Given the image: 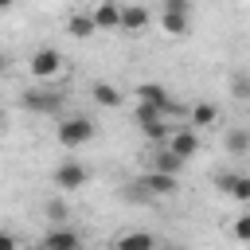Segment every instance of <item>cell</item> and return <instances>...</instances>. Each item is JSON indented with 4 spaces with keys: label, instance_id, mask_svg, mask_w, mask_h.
<instances>
[{
    "label": "cell",
    "instance_id": "1",
    "mask_svg": "<svg viewBox=\"0 0 250 250\" xmlns=\"http://www.w3.org/2000/svg\"><path fill=\"white\" fill-rule=\"evenodd\" d=\"M94 133H98V125H94L90 117H82V113L62 117V121H59V129H55V137H59V145H62V148H82V145H90V141H94Z\"/></svg>",
    "mask_w": 250,
    "mask_h": 250
},
{
    "label": "cell",
    "instance_id": "2",
    "mask_svg": "<svg viewBox=\"0 0 250 250\" xmlns=\"http://www.w3.org/2000/svg\"><path fill=\"white\" fill-rule=\"evenodd\" d=\"M137 98H141L145 105L164 109L168 117H188V109H184V105H180V102H176V98H172V94H168L160 82H141V86H137Z\"/></svg>",
    "mask_w": 250,
    "mask_h": 250
},
{
    "label": "cell",
    "instance_id": "3",
    "mask_svg": "<svg viewBox=\"0 0 250 250\" xmlns=\"http://www.w3.org/2000/svg\"><path fill=\"white\" fill-rule=\"evenodd\" d=\"M137 125H141V133H145L148 141H156V145L168 141V133H172V129H168V113L156 109V105H145V102L137 105Z\"/></svg>",
    "mask_w": 250,
    "mask_h": 250
},
{
    "label": "cell",
    "instance_id": "4",
    "mask_svg": "<svg viewBox=\"0 0 250 250\" xmlns=\"http://www.w3.org/2000/svg\"><path fill=\"white\" fill-rule=\"evenodd\" d=\"M86 180H90V168L78 164V160H62L55 168V188L59 191H78V188H86Z\"/></svg>",
    "mask_w": 250,
    "mask_h": 250
},
{
    "label": "cell",
    "instance_id": "5",
    "mask_svg": "<svg viewBox=\"0 0 250 250\" xmlns=\"http://www.w3.org/2000/svg\"><path fill=\"white\" fill-rule=\"evenodd\" d=\"M20 105L31 109V113H59L62 109V94L59 90H27L20 98Z\"/></svg>",
    "mask_w": 250,
    "mask_h": 250
},
{
    "label": "cell",
    "instance_id": "6",
    "mask_svg": "<svg viewBox=\"0 0 250 250\" xmlns=\"http://www.w3.org/2000/svg\"><path fill=\"white\" fill-rule=\"evenodd\" d=\"M215 188L223 195L238 199V203H250V176H242V172H219L215 176Z\"/></svg>",
    "mask_w": 250,
    "mask_h": 250
},
{
    "label": "cell",
    "instance_id": "7",
    "mask_svg": "<svg viewBox=\"0 0 250 250\" xmlns=\"http://www.w3.org/2000/svg\"><path fill=\"white\" fill-rule=\"evenodd\" d=\"M27 66H31V74H35V78H55V74L62 70V55H59L55 47H39V51L31 55V62H27Z\"/></svg>",
    "mask_w": 250,
    "mask_h": 250
},
{
    "label": "cell",
    "instance_id": "8",
    "mask_svg": "<svg viewBox=\"0 0 250 250\" xmlns=\"http://www.w3.org/2000/svg\"><path fill=\"white\" fill-rule=\"evenodd\" d=\"M137 188H145L148 195H176L180 191V184H176V176H168V172H145L141 180H137Z\"/></svg>",
    "mask_w": 250,
    "mask_h": 250
},
{
    "label": "cell",
    "instance_id": "9",
    "mask_svg": "<svg viewBox=\"0 0 250 250\" xmlns=\"http://www.w3.org/2000/svg\"><path fill=\"white\" fill-rule=\"evenodd\" d=\"M168 148H172L176 156H184V160H191V156L199 152V137H195V129H191V125H184V129H176V133H168Z\"/></svg>",
    "mask_w": 250,
    "mask_h": 250
},
{
    "label": "cell",
    "instance_id": "10",
    "mask_svg": "<svg viewBox=\"0 0 250 250\" xmlns=\"http://www.w3.org/2000/svg\"><path fill=\"white\" fill-rule=\"evenodd\" d=\"M39 250H82V238L70 227H55V230H47V238H43Z\"/></svg>",
    "mask_w": 250,
    "mask_h": 250
},
{
    "label": "cell",
    "instance_id": "11",
    "mask_svg": "<svg viewBox=\"0 0 250 250\" xmlns=\"http://www.w3.org/2000/svg\"><path fill=\"white\" fill-rule=\"evenodd\" d=\"M90 16H94V27H98V31H113V27H121V4H117V0H102Z\"/></svg>",
    "mask_w": 250,
    "mask_h": 250
},
{
    "label": "cell",
    "instance_id": "12",
    "mask_svg": "<svg viewBox=\"0 0 250 250\" xmlns=\"http://www.w3.org/2000/svg\"><path fill=\"white\" fill-rule=\"evenodd\" d=\"M148 8H141V4H125L121 8V31H129V35H141L145 27H148Z\"/></svg>",
    "mask_w": 250,
    "mask_h": 250
},
{
    "label": "cell",
    "instance_id": "13",
    "mask_svg": "<svg viewBox=\"0 0 250 250\" xmlns=\"http://www.w3.org/2000/svg\"><path fill=\"white\" fill-rule=\"evenodd\" d=\"M160 27L172 39H184V35H191V12H164L160 16Z\"/></svg>",
    "mask_w": 250,
    "mask_h": 250
},
{
    "label": "cell",
    "instance_id": "14",
    "mask_svg": "<svg viewBox=\"0 0 250 250\" xmlns=\"http://www.w3.org/2000/svg\"><path fill=\"white\" fill-rule=\"evenodd\" d=\"M184 164H188V160H184V156H176V152H172L168 145L152 152V168H156V172H168V176H180V168H184Z\"/></svg>",
    "mask_w": 250,
    "mask_h": 250
},
{
    "label": "cell",
    "instance_id": "15",
    "mask_svg": "<svg viewBox=\"0 0 250 250\" xmlns=\"http://www.w3.org/2000/svg\"><path fill=\"white\" fill-rule=\"evenodd\" d=\"M90 94H94V102H98V105H105V109H117V105L125 102V98H121V90H117L113 82H94V90H90Z\"/></svg>",
    "mask_w": 250,
    "mask_h": 250
},
{
    "label": "cell",
    "instance_id": "16",
    "mask_svg": "<svg viewBox=\"0 0 250 250\" xmlns=\"http://www.w3.org/2000/svg\"><path fill=\"white\" fill-rule=\"evenodd\" d=\"M117 250H156V238L148 230H129L117 238Z\"/></svg>",
    "mask_w": 250,
    "mask_h": 250
},
{
    "label": "cell",
    "instance_id": "17",
    "mask_svg": "<svg viewBox=\"0 0 250 250\" xmlns=\"http://www.w3.org/2000/svg\"><path fill=\"white\" fill-rule=\"evenodd\" d=\"M43 215H47L55 227H66V219H70V203H66L62 195H51V199L43 203Z\"/></svg>",
    "mask_w": 250,
    "mask_h": 250
},
{
    "label": "cell",
    "instance_id": "18",
    "mask_svg": "<svg viewBox=\"0 0 250 250\" xmlns=\"http://www.w3.org/2000/svg\"><path fill=\"white\" fill-rule=\"evenodd\" d=\"M227 152H230V156H242V152H250V129H246V125H234V129H227Z\"/></svg>",
    "mask_w": 250,
    "mask_h": 250
},
{
    "label": "cell",
    "instance_id": "19",
    "mask_svg": "<svg viewBox=\"0 0 250 250\" xmlns=\"http://www.w3.org/2000/svg\"><path fill=\"white\" fill-rule=\"evenodd\" d=\"M66 31H70L74 39H86V35H94L98 27H94V16L78 12V16H70V20H66Z\"/></svg>",
    "mask_w": 250,
    "mask_h": 250
},
{
    "label": "cell",
    "instance_id": "20",
    "mask_svg": "<svg viewBox=\"0 0 250 250\" xmlns=\"http://www.w3.org/2000/svg\"><path fill=\"white\" fill-rule=\"evenodd\" d=\"M215 117H219V109H215L211 102H199V105H191V129H203V125H215Z\"/></svg>",
    "mask_w": 250,
    "mask_h": 250
},
{
    "label": "cell",
    "instance_id": "21",
    "mask_svg": "<svg viewBox=\"0 0 250 250\" xmlns=\"http://www.w3.org/2000/svg\"><path fill=\"white\" fill-rule=\"evenodd\" d=\"M230 94H234L238 102H246V98H250V78H246V74H234V78H230Z\"/></svg>",
    "mask_w": 250,
    "mask_h": 250
},
{
    "label": "cell",
    "instance_id": "22",
    "mask_svg": "<svg viewBox=\"0 0 250 250\" xmlns=\"http://www.w3.org/2000/svg\"><path fill=\"white\" fill-rule=\"evenodd\" d=\"M230 234H234L238 242H250V215H238L234 227H230Z\"/></svg>",
    "mask_w": 250,
    "mask_h": 250
},
{
    "label": "cell",
    "instance_id": "23",
    "mask_svg": "<svg viewBox=\"0 0 250 250\" xmlns=\"http://www.w3.org/2000/svg\"><path fill=\"white\" fill-rule=\"evenodd\" d=\"M164 12H191L188 0H164Z\"/></svg>",
    "mask_w": 250,
    "mask_h": 250
},
{
    "label": "cell",
    "instance_id": "24",
    "mask_svg": "<svg viewBox=\"0 0 250 250\" xmlns=\"http://www.w3.org/2000/svg\"><path fill=\"white\" fill-rule=\"evenodd\" d=\"M0 250H20V242H16V234H8V230H0Z\"/></svg>",
    "mask_w": 250,
    "mask_h": 250
},
{
    "label": "cell",
    "instance_id": "25",
    "mask_svg": "<svg viewBox=\"0 0 250 250\" xmlns=\"http://www.w3.org/2000/svg\"><path fill=\"white\" fill-rule=\"evenodd\" d=\"M0 70H8V55L4 51H0Z\"/></svg>",
    "mask_w": 250,
    "mask_h": 250
},
{
    "label": "cell",
    "instance_id": "26",
    "mask_svg": "<svg viewBox=\"0 0 250 250\" xmlns=\"http://www.w3.org/2000/svg\"><path fill=\"white\" fill-rule=\"evenodd\" d=\"M12 4H16V0H0V12H4V8H12Z\"/></svg>",
    "mask_w": 250,
    "mask_h": 250
},
{
    "label": "cell",
    "instance_id": "27",
    "mask_svg": "<svg viewBox=\"0 0 250 250\" xmlns=\"http://www.w3.org/2000/svg\"><path fill=\"white\" fill-rule=\"evenodd\" d=\"M4 121H8V113H4V105H0V129H4Z\"/></svg>",
    "mask_w": 250,
    "mask_h": 250
}]
</instances>
